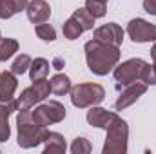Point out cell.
<instances>
[{
	"label": "cell",
	"instance_id": "1",
	"mask_svg": "<svg viewBox=\"0 0 156 154\" xmlns=\"http://www.w3.org/2000/svg\"><path fill=\"white\" fill-rule=\"evenodd\" d=\"M83 49H85L87 67L96 76H105L107 73H111L120 60V47L104 44L96 38L89 40L83 45Z\"/></svg>",
	"mask_w": 156,
	"mask_h": 154
},
{
	"label": "cell",
	"instance_id": "2",
	"mask_svg": "<svg viewBox=\"0 0 156 154\" xmlns=\"http://www.w3.org/2000/svg\"><path fill=\"white\" fill-rule=\"evenodd\" d=\"M16 127H18V138L16 143L22 149H33L40 143H44L47 136V129L38 125L29 111H20L16 116Z\"/></svg>",
	"mask_w": 156,
	"mask_h": 154
},
{
	"label": "cell",
	"instance_id": "3",
	"mask_svg": "<svg viewBox=\"0 0 156 154\" xmlns=\"http://www.w3.org/2000/svg\"><path fill=\"white\" fill-rule=\"evenodd\" d=\"M105 143H104V154H125L127 152V140H129V127L127 121L122 118L115 120L107 129Z\"/></svg>",
	"mask_w": 156,
	"mask_h": 154
},
{
	"label": "cell",
	"instance_id": "4",
	"mask_svg": "<svg viewBox=\"0 0 156 154\" xmlns=\"http://www.w3.org/2000/svg\"><path fill=\"white\" fill-rule=\"evenodd\" d=\"M105 98V91L98 83H78L71 87V103L78 109L93 107L102 103Z\"/></svg>",
	"mask_w": 156,
	"mask_h": 154
},
{
	"label": "cell",
	"instance_id": "5",
	"mask_svg": "<svg viewBox=\"0 0 156 154\" xmlns=\"http://www.w3.org/2000/svg\"><path fill=\"white\" fill-rule=\"evenodd\" d=\"M147 62L142 58H131L123 64H120L115 67V80L118 82V87L122 85H129L133 82H138L145 76V69H147Z\"/></svg>",
	"mask_w": 156,
	"mask_h": 154
},
{
	"label": "cell",
	"instance_id": "6",
	"mask_svg": "<svg viewBox=\"0 0 156 154\" xmlns=\"http://www.w3.org/2000/svg\"><path fill=\"white\" fill-rule=\"evenodd\" d=\"M49 93H51V85H49L47 78L45 80H38V82H33V85L27 87V89H24L22 94L18 96V100H16V111H29L33 105H37L42 100H45L49 96Z\"/></svg>",
	"mask_w": 156,
	"mask_h": 154
},
{
	"label": "cell",
	"instance_id": "7",
	"mask_svg": "<svg viewBox=\"0 0 156 154\" xmlns=\"http://www.w3.org/2000/svg\"><path fill=\"white\" fill-rule=\"evenodd\" d=\"M33 120L42 125V127H47V125H53V123H60V121H64V118H66V107L60 103V102H47V103H44V105H38L33 113Z\"/></svg>",
	"mask_w": 156,
	"mask_h": 154
},
{
	"label": "cell",
	"instance_id": "8",
	"mask_svg": "<svg viewBox=\"0 0 156 154\" xmlns=\"http://www.w3.org/2000/svg\"><path fill=\"white\" fill-rule=\"evenodd\" d=\"M127 35L134 44H144V42H156V26L149 24L144 18H133L127 24Z\"/></svg>",
	"mask_w": 156,
	"mask_h": 154
},
{
	"label": "cell",
	"instance_id": "9",
	"mask_svg": "<svg viewBox=\"0 0 156 154\" xmlns=\"http://www.w3.org/2000/svg\"><path fill=\"white\" fill-rule=\"evenodd\" d=\"M145 91H147V83L142 82V80L129 83L127 89L122 91V94L118 96L116 103H115V109H116V111H123V109H127V107L133 105L142 94H145Z\"/></svg>",
	"mask_w": 156,
	"mask_h": 154
},
{
	"label": "cell",
	"instance_id": "10",
	"mask_svg": "<svg viewBox=\"0 0 156 154\" xmlns=\"http://www.w3.org/2000/svg\"><path fill=\"white\" fill-rule=\"evenodd\" d=\"M93 37L96 40H100V42H104V44L120 47L122 42H123V29L115 22H109V24H105L102 27H96Z\"/></svg>",
	"mask_w": 156,
	"mask_h": 154
},
{
	"label": "cell",
	"instance_id": "11",
	"mask_svg": "<svg viewBox=\"0 0 156 154\" xmlns=\"http://www.w3.org/2000/svg\"><path fill=\"white\" fill-rule=\"evenodd\" d=\"M120 116L116 113H111L107 109H102V107H91V111H87V123L93 125V127H98V129H107L115 120H118Z\"/></svg>",
	"mask_w": 156,
	"mask_h": 154
},
{
	"label": "cell",
	"instance_id": "12",
	"mask_svg": "<svg viewBox=\"0 0 156 154\" xmlns=\"http://www.w3.org/2000/svg\"><path fill=\"white\" fill-rule=\"evenodd\" d=\"M26 11H27L29 22H33V24H44L51 16V7L45 0H31L27 4Z\"/></svg>",
	"mask_w": 156,
	"mask_h": 154
},
{
	"label": "cell",
	"instance_id": "13",
	"mask_svg": "<svg viewBox=\"0 0 156 154\" xmlns=\"http://www.w3.org/2000/svg\"><path fill=\"white\" fill-rule=\"evenodd\" d=\"M16 111V100L0 102V142H7L11 136L9 129V116Z\"/></svg>",
	"mask_w": 156,
	"mask_h": 154
},
{
	"label": "cell",
	"instance_id": "14",
	"mask_svg": "<svg viewBox=\"0 0 156 154\" xmlns=\"http://www.w3.org/2000/svg\"><path fill=\"white\" fill-rule=\"evenodd\" d=\"M16 87H18V80L13 71L0 73V102H11Z\"/></svg>",
	"mask_w": 156,
	"mask_h": 154
},
{
	"label": "cell",
	"instance_id": "15",
	"mask_svg": "<svg viewBox=\"0 0 156 154\" xmlns=\"http://www.w3.org/2000/svg\"><path fill=\"white\" fill-rule=\"evenodd\" d=\"M44 143H45V147H44V152L45 154H62V152H66V149H67L66 138L62 134H58V132H47Z\"/></svg>",
	"mask_w": 156,
	"mask_h": 154
},
{
	"label": "cell",
	"instance_id": "16",
	"mask_svg": "<svg viewBox=\"0 0 156 154\" xmlns=\"http://www.w3.org/2000/svg\"><path fill=\"white\" fill-rule=\"evenodd\" d=\"M49 62L45 58H35L31 62V67H29V76H31V82H38V80H45L47 75H49Z\"/></svg>",
	"mask_w": 156,
	"mask_h": 154
},
{
	"label": "cell",
	"instance_id": "17",
	"mask_svg": "<svg viewBox=\"0 0 156 154\" xmlns=\"http://www.w3.org/2000/svg\"><path fill=\"white\" fill-rule=\"evenodd\" d=\"M49 85H51V93L53 94L62 96V94L71 93V80H69V76H66L62 73H58V75H55V76L51 78Z\"/></svg>",
	"mask_w": 156,
	"mask_h": 154
},
{
	"label": "cell",
	"instance_id": "18",
	"mask_svg": "<svg viewBox=\"0 0 156 154\" xmlns=\"http://www.w3.org/2000/svg\"><path fill=\"white\" fill-rule=\"evenodd\" d=\"M18 51V42L15 38H0V62L9 60Z\"/></svg>",
	"mask_w": 156,
	"mask_h": 154
},
{
	"label": "cell",
	"instance_id": "19",
	"mask_svg": "<svg viewBox=\"0 0 156 154\" xmlns=\"http://www.w3.org/2000/svg\"><path fill=\"white\" fill-rule=\"evenodd\" d=\"M62 33H64V37L67 40H76L78 37L83 33V29L80 27V24H78L76 20L71 16V18H67L66 24L62 26Z\"/></svg>",
	"mask_w": 156,
	"mask_h": 154
},
{
	"label": "cell",
	"instance_id": "20",
	"mask_svg": "<svg viewBox=\"0 0 156 154\" xmlns=\"http://www.w3.org/2000/svg\"><path fill=\"white\" fill-rule=\"evenodd\" d=\"M85 9L93 18H102L107 13V2L102 0H85Z\"/></svg>",
	"mask_w": 156,
	"mask_h": 154
},
{
	"label": "cell",
	"instance_id": "21",
	"mask_svg": "<svg viewBox=\"0 0 156 154\" xmlns=\"http://www.w3.org/2000/svg\"><path fill=\"white\" fill-rule=\"evenodd\" d=\"M71 16H73L78 24H80V27H82L83 31H89V29H93V26H94V18L89 15V11H87L85 7L76 9V11H75Z\"/></svg>",
	"mask_w": 156,
	"mask_h": 154
},
{
	"label": "cell",
	"instance_id": "22",
	"mask_svg": "<svg viewBox=\"0 0 156 154\" xmlns=\"http://www.w3.org/2000/svg\"><path fill=\"white\" fill-rule=\"evenodd\" d=\"M31 56L29 54H20L15 62H13V65H11V71L18 76V75H24L29 67H31Z\"/></svg>",
	"mask_w": 156,
	"mask_h": 154
},
{
	"label": "cell",
	"instance_id": "23",
	"mask_svg": "<svg viewBox=\"0 0 156 154\" xmlns=\"http://www.w3.org/2000/svg\"><path fill=\"white\" fill-rule=\"evenodd\" d=\"M35 31H37L38 38H42L44 42H53V40L56 38V31H55V27L49 26V24H45V22H44V24H37Z\"/></svg>",
	"mask_w": 156,
	"mask_h": 154
},
{
	"label": "cell",
	"instance_id": "24",
	"mask_svg": "<svg viewBox=\"0 0 156 154\" xmlns=\"http://www.w3.org/2000/svg\"><path fill=\"white\" fill-rule=\"evenodd\" d=\"M91 151H93V147L85 138H76L73 142V145H71V152L73 154H89Z\"/></svg>",
	"mask_w": 156,
	"mask_h": 154
},
{
	"label": "cell",
	"instance_id": "25",
	"mask_svg": "<svg viewBox=\"0 0 156 154\" xmlns=\"http://www.w3.org/2000/svg\"><path fill=\"white\" fill-rule=\"evenodd\" d=\"M15 15V7L11 0H0V18H11Z\"/></svg>",
	"mask_w": 156,
	"mask_h": 154
},
{
	"label": "cell",
	"instance_id": "26",
	"mask_svg": "<svg viewBox=\"0 0 156 154\" xmlns=\"http://www.w3.org/2000/svg\"><path fill=\"white\" fill-rule=\"evenodd\" d=\"M11 4H13V7H15V13H20V11H24L26 7H27V0H11Z\"/></svg>",
	"mask_w": 156,
	"mask_h": 154
},
{
	"label": "cell",
	"instance_id": "27",
	"mask_svg": "<svg viewBox=\"0 0 156 154\" xmlns=\"http://www.w3.org/2000/svg\"><path fill=\"white\" fill-rule=\"evenodd\" d=\"M144 9L149 15H156V0H144Z\"/></svg>",
	"mask_w": 156,
	"mask_h": 154
},
{
	"label": "cell",
	"instance_id": "28",
	"mask_svg": "<svg viewBox=\"0 0 156 154\" xmlns=\"http://www.w3.org/2000/svg\"><path fill=\"white\" fill-rule=\"evenodd\" d=\"M151 58H153V71H154V78H156V44L151 47Z\"/></svg>",
	"mask_w": 156,
	"mask_h": 154
},
{
	"label": "cell",
	"instance_id": "29",
	"mask_svg": "<svg viewBox=\"0 0 156 154\" xmlns=\"http://www.w3.org/2000/svg\"><path fill=\"white\" fill-rule=\"evenodd\" d=\"M62 67H64V60L56 58V60H55V69H62Z\"/></svg>",
	"mask_w": 156,
	"mask_h": 154
},
{
	"label": "cell",
	"instance_id": "30",
	"mask_svg": "<svg viewBox=\"0 0 156 154\" xmlns=\"http://www.w3.org/2000/svg\"><path fill=\"white\" fill-rule=\"evenodd\" d=\"M102 2H107V0H102Z\"/></svg>",
	"mask_w": 156,
	"mask_h": 154
},
{
	"label": "cell",
	"instance_id": "31",
	"mask_svg": "<svg viewBox=\"0 0 156 154\" xmlns=\"http://www.w3.org/2000/svg\"><path fill=\"white\" fill-rule=\"evenodd\" d=\"M0 38H2V37H0Z\"/></svg>",
	"mask_w": 156,
	"mask_h": 154
}]
</instances>
